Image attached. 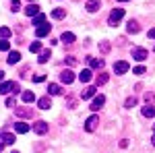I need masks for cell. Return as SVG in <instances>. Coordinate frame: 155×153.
Wrapping results in <instances>:
<instances>
[{
	"instance_id": "obj_5",
	"label": "cell",
	"mask_w": 155,
	"mask_h": 153,
	"mask_svg": "<svg viewBox=\"0 0 155 153\" xmlns=\"http://www.w3.org/2000/svg\"><path fill=\"white\" fill-rule=\"evenodd\" d=\"M33 130H35L37 135H46V132H48V122H44V120H37L35 124H33Z\"/></svg>"
},
{
	"instance_id": "obj_27",
	"label": "cell",
	"mask_w": 155,
	"mask_h": 153,
	"mask_svg": "<svg viewBox=\"0 0 155 153\" xmlns=\"http://www.w3.org/2000/svg\"><path fill=\"white\" fill-rule=\"evenodd\" d=\"M2 143H4V145H12V143H15V135L4 132V135H2Z\"/></svg>"
},
{
	"instance_id": "obj_30",
	"label": "cell",
	"mask_w": 155,
	"mask_h": 153,
	"mask_svg": "<svg viewBox=\"0 0 155 153\" xmlns=\"http://www.w3.org/2000/svg\"><path fill=\"white\" fill-rule=\"evenodd\" d=\"M0 37H2V39H8V37H11V29H8V27H0Z\"/></svg>"
},
{
	"instance_id": "obj_39",
	"label": "cell",
	"mask_w": 155,
	"mask_h": 153,
	"mask_svg": "<svg viewBox=\"0 0 155 153\" xmlns=\"http://www.w3.org/2000/svg\"><path fill=\"white\" fill-rule=\"evenodd\" d=\"M155 99V93H145V101L149 104V101H153Z\"/></svg>"
},
{
	"instance_id": "obj_47",
	"label": "cell",
	"mask_w": 155,
	"mask_h": 153,
	"mask_svg": "<svg viewBox=\"0 0 155 153\" xmlns=\"http://www.w3.org/2000/svg\"><path fill=\"white\" fill-rule=\"evenodd\" d=\"M12 153H19V151H12Z\"/></svg>"
},
{
	"instance_id": "obj_7",
	"label": "cell",
	"mask_w": 155,
	"mask_h": 153,
	"mask_svg": "<svg viewBox=\"0 0 155 153\" xmlns=\"http://www.w3.org/2000/svg\"><path fill=\"white\" fill-rule=\"evenodd\" d=\"M50 29H52V27H50L48 23L39 25V27L35 29V35H37V37H46V35H50Z\"/></svg>"
},
{
	"instance_id": "obj_42",
	"label": "cell",
	"mask_w": 155,
	"mask_h": 153,
	"mask_svg": "<svg viewBox=\"0 0 155 153\" xmlns=\"http://www.w3.org/2000/svg\"><path fill=\"white\" fill-rule=\"evenodd\" d=\"M147 35L151 37V39H155V27H153V29H149V33H147Z\"/></svg>"
},
{
	"instance_id": "obj_36",
	"label": "cell",
	"mask_w": 155,
	"mask_h": 153,
	"mask_svg": "<svg viewBox=\"0 0 155 153\" xmlns=\"http://www.w3.org/2000/svg\"><path fill=\"white\" fill-rule=\"evenodd\" d=\"M17 106V99H15V97H8V99H6V108H15Z\"/></svg>"
},
{
	"instance_id": "obj_41",
	"label": "cell",
	"mask_w": 155,
	"mask_h": 153,
	"mask_svg": "<svg viewBox=\"0 0 155 153\" xmlns=\"http://www.w3.org/2000/svg\"><path fill=\"white\" fill-rule=\"evenodd\" d=\"M128 139H122V141H120V147H122V149H126V147H128Z\"/></svg>"
},
{
	"instance_id": "obj_17",
	"label": "cell",
	"mask_w": 155,
	"mask_h": 153,
	"mask_svg": "<svg viewBox=\"0 0 155 153\" xmlns=\"http://www.w3.org/2000/svg\"><path fill=\"white\" fill-rule=\"evenodd\" d=\"M48 93L50 95H62V87L56 85V83H50L48 85Z\"/></svg>"
},
{
	"instance_id": "obj_35",
	"label": "cell",
	"mask_w": 155,
	"mask_h": 153,
	"mask_svg": "<svg viewBox=\"0 0 155 153\" xmlns=\"http://www.w3.org/2000/svg\"><path fill=\"white\" fill-rule=\"evenodd\" d=\"M11 44H8V39H0V50H8Z\"/></svg>"
},
{
	"instance_id": "obj_13",
	"label": "cell",
	"mask_w": 155,
	"mask_h": 153,
	"mask_svg": "<svg viewBox=\"0 0 155 153\" xmlns=\"http://www.w3.org/2000/svg\"><path fill=\"white\" fill-rule=\"evenodd\" d=\"M97 93V89L95 87H85L83 89V93H81V99H91L93 95Z\"/></svg>"
},
{
	"instance_id": "obj_9",
	"label": "cell",
	"mask_w": 155,
	"mask_h": 153,
	"mask_svg": "<svg viewBox=\"0 0 155 153\" xmlns=\"http://www.w3.org/2000/svg\"><path fill=\"white\" fill-rule=\"evenodd\" d=\"M25 15L33 19L35 15H39V6H37V4H27V6H25Z\"/></svg>"
},
{
	"instance_id": "obj_19",
	"label": "cell",
	"mask_w": 155,
	"mask_h": 153,
	"mask_svg": "<svg viewBox=\"0 0 155 153\" xmlns=\"http://www.w3.org/2000/svg\"><path fill=\"white\" fill-rule=\"evenodd\" d=\"M37 106H39V110H50V108H52V99H50V97H41V99L37 101Z\"/></svg>"
},
{
	"instance_id": "obj_31",
	"label": "cell",
	"mask_w": 155,
	"mask_h": 153,
	"mask_svg": "<svg viewBox=\"0 0 155 153\" xmlns=\"http://www.w3.org/2000/svg\"><path fill=\"white\" fill-rule=\"evenodd\" d=\"M99 50H101L104 54H107V52L112 50V46H110V42H101V44H99Z\"/></svg>"
},
{
	"instance_id": "obj_25",
	"label": "cell",
	"mask_w": 155,
	"mask_h": 153,
	"mask_svg": "<svg viewBox=\"0 0 155 153\" xmlns=\"http://www.w3.org/2000/svg\"><path fill=\"white\" fill-rule=\"evenodd\" d=\"M19 60H21V54H19V52H11V54H8V60H6V62H8V64H17Z\"/></svg>"
},
{
	"instance_id": "obj_49",
	"label": "cell",
	"mask_w": 155,
	"mask_h": 153,
	"mask_svg": "<svg viewBox=\"0 0 155 153\" xmlns=\"http://www.w3.org/2000/svg\"><path fill=\"white\" fill-rule=\"evenodd\" d=\"M153 52H155V46H153Z\"/></svg>"
},
{
	"instance_id": "obj_24",
	"label": "cell",
	"mask_w": 155,
	"mask_h": 153,
	"mask_svg": "<svg viewBox=\"0 0 155 153\" xmlns=\"http://www.w3.org/2000/svg\"><path fill=\"white\" fill-rule=\"evenodd\" d=\"M21 99H23L25 104H31V101L35 99V95H33V91H23V93H21Z\"/></svg>"
},
{
	"instance_id": "obj_16",
	"label": "cell",
	"mask_w": 155,
	"mask_h": 153,
	"mask_svg": "<svg viewBox=\"0 0 155 153\" xmlns=\"http://www.w3.org/2000/svg\"><path fill=\"white\" fill-rule=\"evenodd\" d=\"M60 39H62L66 46H72V42H74V33H71V31H64V33L60 35Z\"/></svg>"
},
{
	"instance_id": "obj_33",
	"label": "cell",
	"mask_w": 155,
	"mask_h": 153,
	"mask_svg": "<svg viewBox=\"0 0 155 153\" xmlns=\"http://www.w3.org/2000/svg\"><path fill=\"white\" fill-rule=\"evenodd\" d=\"M66 64L68 66H77V58L74 56H66Z\"/></svg>"
},
{
	"instance_id": "obj_32",
	"label": "cell",
	"mask_w": 155,
	"mask_h": 153,
	"mask_svg": "<svg viewBox=\"0 0 155 153\" xmlns=\"http://www.w3.org/2000/svg\"><path fill=\"white\" fill-rule=\"evenodd\" d=\"M124 106H126V108H132V106H137V97H128V99L124 101Z\"/></svg>"
},
{
	"instance_id": "obj_15",
	"label": "cell",
	"mask_w": 155,
	"mask_h": 153,
	"mask_svg": "<svg viewBox=\"0 0 155 153\" xmlns=\"http://www.w3.org/2000/svg\"><path fill=\"white\" fill-rule=\"evenodd\" d=\"M143 116L145 118H153L155 116V106H151V104H147V106H143Z\"/></svg>"
},
{
	"instance_id": "obj_22",
	"label": "cell",
	"mask_w": 155,
	"mask_h": 153,
	"mask_svg": "<svg viewBox=\"0 0 155 153\" xmlns=\"http://www.w3.org/2000/svg\"><path fill=\"white\" fill-rule=\"evenodd\" d=\"M85 8H87L89 12H97V11H99V2H97V0H89Z\"/></svg>"
},
{
	"instance_id": "obj_45",
	"label": "cell",
	"mask_w": 155,
	"mask_h": 153,
	"mask_svg": "<svg viewBox=\"0 0 155 153\" xmlns=\"http://www.w3.org/2000/svg\"><path fill=\"white\" fill-rule=\"evenodd\" d=\"M151 143H153V147H155V135H153V139H151Z\"/></svg>"
},
{
	"instance_id": "obj_1",
	"label": "cell",
	"mask_w": 155,
	"mask_h": 153,
	"mask_svg": "<svg viewBox=\"0 0 155 153\" xmlns=\"http://www.w3.org/2000/svg\"><path fill=\"white\" fill-rule=\"evenodd\" d=\"M122 17H124V8H114V11L110 12V17H107V25L110 27H116L122 21Z\"/></svg>"
},
{
	"instance_id": "obj_20",
	"label": "cell",
	"mask_w": 155,
	"mask_h": 153,
	"mask_svg": "<svg viewBox=\"0 0 155 153\" xmlns=\"http://www.w3.org/2000/svg\"><path fill=\"white\" fill-rule=\"evenodd\" d=\"M15 130L21 132V135H25V132H29V124H27V122H17V124H15Z\"/></svg>"
},
{
	"instance_id": "obj_12",
	"label": "cell",
	"mask_w": 155,
	"mask_h": 153,
	"mask_svg": "<svg viewBox=\"0 0 155 153\" xmlns=\"http://www.w3.org/2000/svg\"><path fill=\"white\" fill-rule=\"evenodd\" d=\"M139 29H141V27H139V21H134V19H130V21L126 23V31H128V33H139Z\"/></svg>"
},
{
	"instance_id": "obj_34",
	"label": "cell",
	"mask_w": 155,
	"mask_h": 153,
	"mask_svg": "<svg viewBox=\"0 0 155 153\" xmlns=\"http://www.w3.org/2000/svg\"><path fill=\"white\" fill-rule=\"evenodd\" d=\"M11 6H12V11L17 12L19 8H21V2H19V0H11Z\"/></svg>"
},
{
	"instance_id": "obj_10",
	"label": "cell",
	"mask_w": 155,
	"mask_h": 153,
	"mask_svg": "<svg viewBox=\"0 0 155 153\" xmlns=\"http://www.w3.org/2000/svg\"><path fill=\"white\" fill-rule=\"evenodd\" d=\"M87 62H89V68H104V60H99V58L89 56V58H87Z\"/></svg>"
},
{
	"instance_id": "obj_46",
	"label": "cell",
	"mask_w": 155,
	"mask_h": 153,
	"mask_svg": "<svg viewBox=\"0 0 155 153\" xmlns=\"http://www.w3.org/2000/svg\"><path fill=\"white\" fill-rule=\"evenodd\" d=\"M120 2H128V0H120Z\"/></svg>"
},
{
	"instance_id": "obj_40",
	"label": "cell",
	"mask_w": 155,
	"mask_h": 153,
	"mask_svg": "<svg viewBox=\"0 0 155 153\" xmlns=\"http://www.w3.org/2000/svg\"><path fill=\"white\" fill-rule=\"evenodd\" d=\"M66 104H68V108H74V106H77V99H74V97H68Z\"/></svg>"
},
{
	"instance_id": "obj_11",
	"label": "cell",
	"mask_w": 155,
	"mask_h": 153,
	"mask_svg": "<svg viewBox=\"0 0 155 153\" xmlns=\"http://www.w3.org/2000/svg\"><path fill=\"white\" fill-rule=\"evenodd\" d=\"M15 112H17V116H19V118H33V112H31L29 108H17Z\"/></svg>"
},
{
	"instance_id": "obj_44",
	"label": "cell",
	"mask_w": 155,
	"mask_h": 153,
	"mask_svg": "<svg viewBox=\"0 0 155 153\" xmlns=\"http://www.w3.org/2000/svg\"><path fill=\"white\" fill-rule=\"evenodd\" d=\"M2 149H4V143H0V151H2Z\"/></svg>"
},
{
	"instance_id": "obj_50",
	"label": "cell",
	"mask_w": 155,
	"mask_h": 153,
	"mask_svg": "<svg viewBox=\"0 0 155 153\" xmlns=\"http://www.w3.org/2000/svg\"><path fill=\"white\" fill-rule=\"evenodd\" d=\"M74 2H77V0H74Z\"/></svg>"
},
{
	"instance_id": "obj_38",
	"label": "cell",
	"mask_w": 155,
	"mask_h": 153,
	"mask_svg": "<svg viewBox=\"0 0 155 153\" xmlns=\"http://www.w3.org/2000/svg\"><path fill=\"white\" fill-rule=\"evenodd\" d=\"M134 75H145V66H134Z\"/></svg>"
},
{
	"instance_id": "obj_28",
	"label": "cell",
	"mask_w": 155,
	"mask_h": 153,
	"mask_svg": "<svg viewBox=\"0 0 155 153\" xmlns=\"http://www.w3.org/2000/svg\"><path fill=\"white\" fill-rule=\"evenodd\" d=\"M95 83H97V87H99V85H106L107 83V72H99V77H95Z\"/></svg>"
},
{
	"instance_id": "obj_23",
	"label": "cell",
	"mask_w": 155,
	"mask_h": 153,
	"mask_svg": "<svg viewBox=\"0 0 155 153\" xmlns=\"http://www.w3.org/2000/svg\"><path fill=\"white\" fill-rule=\"evenodd\" d=\"M44 23H46V15L44 12H39V15L33 17V27H39V25H44Z\"/></svg>"
},
{
	"instance_id": "obj_29",
	"label": "cell",
	"mask_w": 155,
	"mask_h": 153,
	"mask_svg": "<svg viewBox=\"0 0 155 153\" xmlns=\"http://www.w3.org/2000/svg\"><path fill=\"white\" fill-rule=\"evenodd\" d=\"M29 50H31V54H39L41 52V44L39 42H33V44H29Z\"/></svg>"
},
{
	"instance_id": "obj_21",
	"label": "cell",
	"mask_w": 155,
	"mask_h": 153,
	"mask_svg": "<svg viewBox=\"0 0 155 153\" xmlns=\"http://www.w3.org/2000/svg\"><path fill=\"white\" fill-rule=\"evenodd\" d=\"M79 81H81V83H89V81H91V71H89V68L81 71V75H79Z\"/></svg>"
},
{
	"instance_id": "obj_2",
	"label": "cell",
	"mask_w": 155,
	"mask_h": 153,
	"mask_svg": "<svg viewBox=\"0 0 155 153\" xmlns=\"http://www.w3.org/2000/svg\"><path fill=\"white\" fill-rule=\"evenodd\" d=\"M8 91H15V93H19V91H21L19 83H2V85H0V93H8Z\"/></svg>"
},
{
	"instance_id": "obj_8",
	"label": "cell",
	"mask_w": 155,
	"mask_h": 153,
	"mask_svg": "<svg viewBox=\"0 0 155 153\" xmlns=\"http://www.w3.org/2000/svg\"><path fill=\"white\" fill-rule=\"evenodd\" d=\"M132 58L134 60H147V50H143V48H134V50H132Z\"/></svg>"
},
{
	"instance_id": "obj_18",
	"label": "cell",
	"mask_w": 155,
	"mask_h": 153,
	"mask_svg": "<svg viewBox=\"0 0 155 153\" xmlns=\"http://www.w3.org/2000/svg\"><path fill=\"white\" fill-rule=\"evenodd\" d=\"M50 56H52V52H50V50H41V52H39V58H37V62H39V64H46V62L50 60Z\"/></svg>"
},
{
	"instance_id": "obj_6",
	"label": "cell",
	"mask_w": 155,
	"mask_h": 153,
	"mask_svg": "<svg viewBox=\"0 0 155 153\" xmlns=\"http://www.w3.org/2000/svg\"><path fill=\"white\" fill-rule=\"evenodd\" d=\"M60 81L66 83V85H71V83L74 81V72H72V71H62V72H60Z\"/></svg>"
},
{
	"instance_id": "obj_14",
	"label": "cell",
	"mask_w": 155,
	"mask_h": 153,
	"mask_svg": "<svg viewBox=\"0 0 155 153\" xmlns=\"http://www.w3.org/2000/svg\"><path fill=\"white\" fill-rule=\"evenodd\" d=\"M104 104H106V97H104V95H97L95 99L91 101V110H99Z\"/></svg>"
},
{
	"instance_id": "obj_26",
	"label": "cell",
	"mask_w": 155,
	"mask_h": 153,
	"mask_svg": "<svg viewBox=\"0 0 155 153\" xmlns=\"http://www.w3.org/2000/svg\"><path fill=\"white\" fill-rule=\"evenodd\" d=\"M52 17H54V19H64V17H66V11H64V8H54V11H52Z\"/></svg>"
},
{
	"instance_id": "obj_4",
	"label": "cell",
	"mask_w": 155,
	"mask_h": 153,
	"mask_svg": "<svg viewBox=\"0 0 155 153\" xmlns=\"http://www.w3.org/2000/svg\"><path fill=\"white\" fill-rule=\"evenodd\" d=\"M128 68H130V66H128V62H126V60H120V62L114 64V72H116V75H124Z\"/></svg>"
},
{
	"instance_id": "obj_48",
	"label": "cell",
	"mask_w": 155,
	"mask_h": 153,
	"mask_svg": "<svg viewBox=\"0 0 155 153\" xmlns=\"http://www.w3.org/2000/svg\"><path fill=\"white\" fill-rule=\"evenodd\" d=\"M153 130H155V124H153Z\"/></svg>"
},
{
	"instance_id": "obj_3",
	"label": "cell",
	"mask_w": 155,
	"mask_h": 153,
	"mask_svg": "<svg viewBox=\"0 0 155 153\" xmlns=\"http://www.w3.org/2000/svg\"><path fill=\"white\" fill-rule=\"evenodd\" d=\"M97 124H99V118H97V116H89V118H87V122H85V130H87V132H93Z\"/></svg>"
},
{
	"instance_id": "obj_37",
	"label": "cell",
	"mask_w": 155,
	"mask_h": 153,
	"mask_svg": "<svg viewBox=\"0 0 155 153\" xmlns=\"http://www.w3.org/2000/svg\"><path fill=\"white\" fill-rule=\"evenodd\" d=\"M35 83H44V79H46V75H35V77H31Z\"/></svg>"
},
{
	"instance_id": "obj_43",
	"label": "cell",
	"mask_w": 155,
	"mask_h": 153,
	"mask_svg": "<svg viewBox=\"0 0 155 153\" xmlns=\"http://www.w3.org/2000/svg\"><path fill=\"white\" fill-rule=\"evenodd\" d=\"M2 79H4V72H2V71H0V81H2Z\"/></svg>"
}]
</instances>
